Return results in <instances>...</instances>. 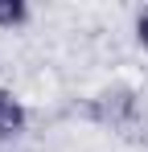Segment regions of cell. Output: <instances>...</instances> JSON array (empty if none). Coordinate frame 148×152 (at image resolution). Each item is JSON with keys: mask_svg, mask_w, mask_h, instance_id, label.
Segmentation results:
<instances>
[{"mask_svg": "<svg viewBox=\"0 0 148 152\" xmlns=\"http://www.w3.org/2000/svg\"><path fill=\"white\" fill-rule=\"evenodd\" d=\"M25 127V107L8 91H0V136H17Z\"/></svg>", "mask_w": 148, "mask_h": 152, "instance_id": "1", "label": "cell"}, {"mask_svg": "<svg viewBox=\"0 0 148 152\" xmlns=\"http://www.w3.org/2000/svg\"><path fill=\"white\" fill-rule=\"evenodd\" d=\"M25 17H29V8H25L21 0H4L0 4V25H21Z\"/></svg>", "mask_w": 148, "mask_h": 152, "instance_id": "2", "label": "cell"}, {"mask_svg": "<svg viewBox=\"0 0 148 152\" xmlns=\"http://www.w3.org/2000/svg\"><path fill=\"white\" fill-rule=\"evenodd\" d=\"M136 33H140V41L148 45V12H140V21H136Z\"/></svg>", "mask_w": 148, "mask_h": 152, "instance_id": "3", "label": "cell"}]
</instances>
